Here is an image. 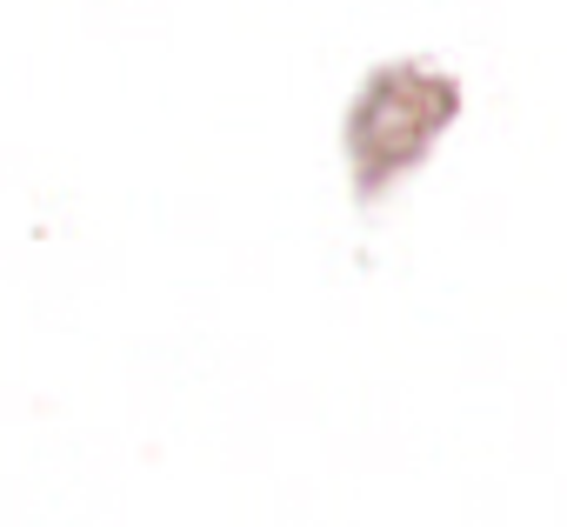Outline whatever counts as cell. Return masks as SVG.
<instances>
[{
  "label": "cell",
  "instance_id": "obj_1",
  "mask_svg": "<svg viewBox=\"0 0 567 527\" xmlns=\"http://www.w3.org/2000/svg\"><path fill=\"white\" fill-rule=\"evenodd\" d=\"M461 87L421 61H394L381 74H368L354 114H348V161H354V194L381 200L401 174L421 167V154L441 141V127L454 121Z\"/></svg>",
  "mask_w": 567,
  "mask_h": 527
}]
</instances>
